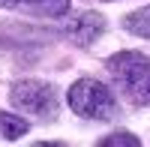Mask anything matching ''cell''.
I'll list each match as a JSON object with an SVG mask.
<instances>
[{"label": "cell", "instance_id": "obj_8", "mask_svg": "<svg viewBox=\"0 0 150 147\" xmlns=\"http://www.w3.org/2000/svg\"><path fill=\"white\" fill-rule=\"evenodd\" d=\"M141 141L132 135V132H114V135H108L99 141V147H138Z\"/></svg>", "mask_w": 150, "mask_h": 147}, {"label": "cell", "instance_id": "obj_5", "mask_svg": "<svg viewBox=\"0 0 150 147\" xmlns=\"http://www.w3.org/2000/svg\"><path fill=\"white\" fill-rule=\"evenodd\" d=\"M0 9H24L33 15L60 18L69 12V0H0Z\"/></svg>", "mask_w": 150, "mask_h": 147}, {"label": "cell", "instance_id": "obj_6", "mask_svg": "<svg viewBox=\"0 0 150 147\" xmlns=\"http://www.w3.org/2000/svg\"><path fill=\"white\" fill-rule=\"evenodd\" d=\"M30 129V120L21 117V114H12V111H0V135L6 141H18L21 135H27Z\"/></svg>", "mask_w": 150, "mask_h": 147}, {"label": "cell", "instance_id": "obj_3", "mask_svg": "<svg viewBox=\"0 0 150 147\" xmlns=\"http://www.w3.org/2000/svg\"><path fill=\"white\" fill-rule=\"evenodd\" d=\"M9 102L18 111H27L36 120H54L57 117V90L45 81H15L9 90Z\"/></svg>", "mask_w": 150, "mask_h": 147}, {"label": "cell", "instance_id": "obj_1", "mask_svg": "<svg viewBox=\"0 0 150 147\" xmlns=\"http://www.w3.org/2000/svg\"><path fill=\"white\" fill-rule=\"evenodd\" d=\"M108 75L132 105H150V57L141 51H117L108 57Z\"/></svg>", "mask_w": 150, "mask_h": 147}, {"label": "cell", "instance_id": "obj_2", "mask_svg": "<svg viewBox=\"0 0 150 147\" xmlns=\"http://www.w3.org/2000/svg\"><path fill=\"white\" fill-rule=\"evenodd\" d=\"M69 108L84 120H114L117 117V99L111 87H105L96 78H78L66 93Z\"/></svg>", "mask_w": 150, "mask_h": 147}, {"label": "cell", "instance_id": "obj_7", "mask_svg": "<svg viewBox=\"0 0 150 147\" xmlns=\"http://www.w3.org/2000/svg\"><path fill=\"white\" fill-rule=\"evenodd\" d=\"M123 30H129L132 36H141V39H150V6L129 12L123 18Z\"/></svg>", "mask_w": 150, "mask_h": 147}, {"label": "cell", "instance_id": "obj_4", "mask_svg": "<svg viewBox=\"0 0 150 147\" xmlns=\"http://www.w3.org/2000/svg\"><path fill=\"white\" fill-rule=\"evenodd\" d=\"M63 33L69 36L75 45L87 48V45H93L99 36L105 33V18L99 15V12H78V15H72V18L66 21Z\"/></svg>", "mask_w": 150, "mask_h": 147}]
</instances>
